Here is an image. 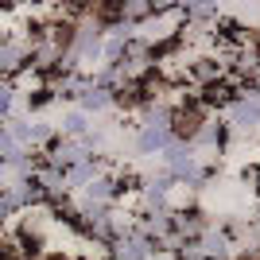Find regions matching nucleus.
<instances>
[{
  "instance_id": "7ed1b4c3",
  "label": "nucleus",
  "mask_w": 260,
  "mask_h": 260,
  "mask_svg": "<svg viewBox=\"0 0 260 260\" xmlns=\"http://www.w3.org/2000/svg\"><path fill=\"white\" fill-rule=\"evenodd\" d=\"M237 252V241L225 225H210L202 237H198V256L202 260H229Z\"/></svg>"
},
{
  "instance_id": "f8f14e48",
  "label": "nucleus",
  "mask_w": 260,
  "mask_h": 260,
  "mask_svg": "<svg viewBox=\"0 0 260 260\" xmlns=\"http://www.w3.org/2000/svg\"><path fill=\"white\" fill-rule=\"evenodd\" d=\"M0 113H4V120L16 117V89H12V86L0 89Z\"/></svg>"
},
{
  "instance_id": "0eeeda50",
  "label": "nucleus",
  "mask_w": 260,
  "mask_h": 260,
  "mask_svg": "<svg viewBox=\"0 0 260 260\" xmlns=\"http://www.w3.org/2000/svg\"><path fill=\"white\" fill-rule=\"evenodd\" d=\"M229 132H233L229 124H221V120H214V117H210L206 124L198 128V136H194L190 144H194V152H217V148H221V144L229 140Z\"/></svg>"
},
{
  "instance_id": "39448f33",
  "label": "nucleus",
  "mask_w": 260,
  "mask_h": 260,
  "mask_svg": "<svg viewBox=\"0 0 260 260\" xmlns=\"http://www.w3.org/2000/svg\"><path fill=\"white\" fill-rule=\"evenodd\" d=\"M155 245L144 237L140 229L136 233H124V237L113 241V249H109V260H152Z\"/></svg>"
},
{
  "instance_id": "ddd939ff",
  "label": "nucleus",
  "mask_w": 260,
  "mask_h": 260,
  "mask_svg": "<svg viewBox=\"0 0 260 260\" xmlns=\"http://www.w3.org/2000/svg\"><path fill=\"white\" fill-rule=\"evenodd\" d=\"M54 101V89H39L35 98H27V113H35V109H43V105H51Z\"/></svg>"
},
{
  "instance_id": "20e7f679",
  "label": "nucleus",
  "mask_w": 260,
  "mask_h": 260,
  "mask_svg": "<svg viewBox=\"0 0 260 260\" xmlns=\"http://www.w3.org/2000/svg\"><path fill=\"white\" fill-rule=\"evenodd\" d=\"M175 140H179V136H175L171 124H140V132H136V152L140 155H163Z\"/></svg>"
},
{
  "instance_id": "f03ea898",
  "label": "nucleus",
  "mask_w": 260,
  "mask_h": 260,
  "mask_svg": "<svg viewBox=\"0 0 260 260\" xmlns=\"http://www.w3.org/2000/svg\"><path fill=\"white\" fill-rule=\"evenodd\" d=\"M93 155V148H89L82 136H58V140L51 144V152H47V159L54 163V167H62V171H70L74 163L89 159Z\"/></svg>"
},
{
  "instance_id": "1a4fd4ad",
  "label": "nucleus",
  "mask_w": 260,
  "mask_h": 260,
  "mask_svg": "<svg viewBox=\"0 0 260 260\" xmlns=\"http://www.w3.org/2000/svg\"><path fill=\"white\" fill-rule=\"evenodd\" d=\"M23 62H31V43H20V39H4V47H0V70L12 78Z\"/></svg>"
},
{
  "instance_id": "4468645a",
  "label": "nucleus",
  "mask_w": 260,
  "mask_h": 260,
  "mask_svg": "<svg viewBox=\"0 0 260 260\" xmlns=\"http://www.w3.org/2000/svg\"><path fill=\"white\" fill-rule=\"evenodd\" d=\"M183 8H198V4H217V0H179Z\"/></svg>"
},
{
  "instance_id": "9d476101",
  "label": "nucleus",
  "mask_w": 260,
  "mask_h": 260,
  "mask_svg": "<svg viewBox=\"0 0 260 260\" xmlns=\"http://www.w3.org/2000/svg\"><path fill=\"white\" fill-rule=\"evenodd\" d=\"M98 175H101V159H98V155H89V159L74 163V167L66 171V186H70V190H82V186H89Z\"/></svg>"
},
{
  "instance_id": "423d86ee",
  "label": "nucleus",
  "mask_w": 260,
  "mask_h": 260,
  "mask_svg": "<svg viewBox=\"0 0 260 260\" xmlns=\"http://www.w3.org/2000/svg\"><path fill=\"white\" fill-rule=\"evenodd\" d=\"M159 12V0H113V20L117 23H148Z\"/></svg>"
},
{
  "instance_id": "9b49d317",
  "label": "nucleus",
  "mask_w": 260,
  "mask_h": 260,
  "mask_svg": "<svg viewBox=\"0 0 260 260\" xmlns=\"http://www.w3.org/2000/svg\"><path fill=\"white\" fill-rule=\"evenodd\" d=\"M58 132H62V136H86V132H93V128H89V113H86V109H70V113H62Z\"/></svg>"
},
{
  "instance_id": "6e6552de",
  "label": "nucleus",
  "mask_w": 260,
  "mask_h": 260,
  "mask_svg": "<svg viewBox=\"0 0 260 260\" xmlns=\"http://www.w3.org/2000/svg\"><path fill=\"white\" fill-rule=\"evenodd\" d=\"M117 105V89L113 86H101L98 78H93V86L78 98V109H86V113H105V109Z\"/></svg>"
},
{
  "instance_id": "f257e3e1",
  "label": "nucleus",
  "mask_w": 260,
  "mask_h": 260,
  "mask_svg": "<svg viewBox=\"0 0 260 260\" xmlns=\"http://www.w3.org/2000/svg\"><path fill=\"white\" fill-rule=\"evenodd\" d=\"M229 128L237 132V136H252L260 128V98L256 93H241L233 105H229Z\"/></svg>"
}]
</instances>
